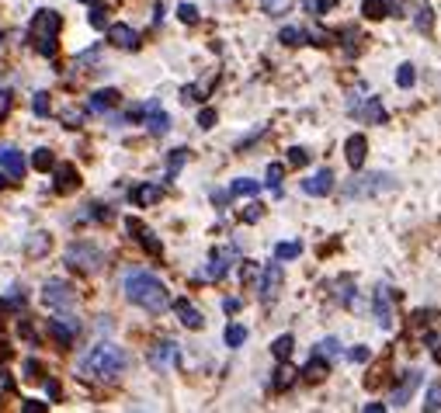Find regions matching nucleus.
I'll list each match as a JSON object with an SVG mask.
<instances>
[{
  "instance_id": "f257e3e1",
  "label": "nucleus",
  "mask_w": 441,
  "mask_h": 413,
  "mask_svg": "<svg viewBox=\"0 0 441 413\" xmlns=\"http://www.w3.org/2000/svg\"><path fill=\"white\" fill-rule=\"evenodd\" d=\"M126 299L132 306H143L146 312H163L171 306V295H167L163 282L150 271H132L126 278Z\"/></svg>"
},
{
  "instance_id": "f03ea898",
  "label": "nucleus",
  "mask_w": 441,
  "mask_h": 413,
  "mask_svg": "<svg viewBox=\"0 0 441 413\" xmlns=\"http://www.w3.org/2000/svg\"><path fill=\"white\" fill-rule=\"evenodd\" d=\"M126 364H129V355H126L118 344H98V347H91V355L83 358L80 372H83L87 379L111 382V379H118V375L126 372Z\"/></svg>"
},
{
  "instance_id": "7ed1b4c3",
  "label": "nucleus",
  "mask_w": 441,
  "mask_h": 413,
  "mask_svg": "<svg viewBox=\"0 0 441 413\" xmlns=\"http://www.w3.org/2000/svg\"><path fill=\"white\" fill-rule=\"evenodd\" d=\"M59 28H63V18L56 11H39L31 18V25H28V39L35 42V49L42 56H56V49H59V42H56Z\"/></svg>"
},
{
  "instance_id": "20e7f679",
  "label": "nucleus",
  "mask_w": 441,
  "mask_h": 413,
  "mask_svg": "<svg viewBox=\"0 0 441 413\" xmlns=\"http://www.w3.org/2000/svg\"><path fill=\"white\" fill-rule=\"evenodd\" d=\"M396 188V178L386 174V170H375V174H362L355 181H348L340 188L344 198H372V195H382V191H392Z\"/></svg>"
},
{
  "instance_id": "39448f33",
  "label": "nucleus",
  "mask_w": 441,
  "mask_h": 413,
  "mask_svg": "<svg viewBox=\"0 0 441 413\" xmlns=\"http://www.w3.org/2000/svg\"><path fill=\"white\" fill-rule=\"evenodd\" d=\"M66 264H70L74 271L91 275V271H98V267H101V250H98L94 243H87V240L70 243V247H66Z\"/></svg>"
},
{
  "instance_id": "423d86ee",
  "label": "nucleus",
  "mask_w": 441,
  "mask_h": 413,
  "mask_svg": "<svg viewBox=\"0 0 441 413\" xmlns=\"http://www.w3.org/2000/svg\"><path fill=\"white\" fill-rule=\"evenodd\" d=\"M282 285H285L282 264H268V267L260 271V285H258L260 302H275V299H278V292H282Z\"/></svg>"
},
{
  "instance_id": "0eeeda50",
  "label": "nucleus",
  "mask_w": 441,
  "mask_h": 413,
  "mask_svg": "<svg viewBox=\"0 0 441 413\" xmlns=\"http://www.w3.org/2000/svg\"><path fill=\"white\" fill-rule=\"evenodd\" d=\"M42 302L52 306V310H70V306L77 302V292H74L66 282H46V288H42Z\"/></svg>"
},
{
  "instance_id": "6e6552de",
  "label": "nucleus",
  "mask_w": 441,
  "mask_h": 413,
  "mask_svg": "<svg viewBox=\"0 0 441 413\" xmlns=\"http://www.w3.org/2000/svg\"><path fill=\"white\" fill-rule=\"evenodd\" d=\"M392 299H400V292H390V288H379L372 295V312L379 320L382 330H392Z\"/></svg>"
},
{
  "instance_id": "1a4fd4ad",
  "label": "nucleus",
  "mask_w": 441,
  "mask_h": 413,
  "mask_svg": "<svg viewBox=\"0 0 441 413\" xmlns=\"http://www.w3.org/2000/svg\"><path fill=\"white\" fill-rule=\"evenodd\" d=\"M233 258H236L233 247H216V250H212V258H208V267H206V278H208V282H219V278L230 271Z\"/></svg>"
},
{
  "instance_id": "9d476101",
  "label": "nucleus",
  "mask_w": 441,
  "mask_h": 413,
  "mask_svg": "<svg viewBox=\"0 0 441 413\" xmlns=\"http://www.w3.org/2000/svg\"><path fill=\"white\" fill-rule=\"evenodd\" d=\"M417 386H420V372H414V368H410V372L400 379V386H392L390 407H396V410H400V407H407V403H410V396L417 392Z\"/></svg>"
},
{
  "instance_id": "9b49d317",
  "label": "nucleus",
  "mask_w": 441,
  "mask_h": 413,
  "mask_svg": "<svg viewBox=\"0 0 441 413\" xmlns=\"http://www.w3.org/2000/svg\"><path fill=\"white\" fill-rule=\"evenodd\" d=\"M143 122H146V129L153 132V136H163V132L171 129V115H167V111H160V104H156V101L143 104Z\"/></svg>"
},
{
  "instance_id": "f8f14e48",
  "label": "nucleus",
  "mask_w": 441,
  "mask_h": 413,
  "mask_svg": "<svg viewBox=\"0 0 441 413\" xmlns=\"http://www.w3.org/2000/svg\"><path fill=\"white\" fill-rule=\"evenodd\" d=\"M108 42H111L115 49L132 52V49H139V31L129 25H111L108 28Z\"/></svg>"
},
{
  "instance_id": "ddd939ff",
  "label": "nucleus",
  "mask_w": 441,
  "mask_h": 413,
  "mask_svg": "<svg viewBox=\"0 0 441 413\" xmlns=\"http://www.w3.org/2000/svg\"><path fill=\"white\" fill-rule=\"evenodd\" d=\"M77 320H49V337L59 344V347H74L77 340Z\"/></svg>"
},
{
  "instance_id": "4468645a",
  "label": "nucleus",
  "mask_w": 441,
  "mask_h": 413,
  "mask_svg": "<svg viewBox=\"0 0 441 413\" xmlns=\"http://www.w3.org/2000/svg\"><path fill=\"white\" fill-rule=\"evenodd\" d=\"M344 156H348V163H351L355 170H362V167H365V156H368V139H365L362 132L348 136V143H344Z\"/></svg>"
},
{
  "instance_id": "2eb2a0df",
  "label": "nucleus",
  "mask_w": 441,
  "mask_h": 413,
  "mask_svg": "<svg viewBox=\"0 0 441 413\" xmlns=\"http://www.w3.org/2000/svg\"><path fill=\"white\" fill-rule=\"evenodd\" d=\"M0 167H4L11 178H18V181L25 178V170H28L21 150H14V146H0Z\"/></svg>"
},
{
  "instance_id": "dca6fc26",
  "label": "nucleus",
  "mask_w": 441,
  "mask_h": 413,
  "mask_svg": "<svg viewBox=\"0 0 441 413\" xmlns=\"http://www.w3.org/2000/svg\"><path fill=\"white\" fill-rule=\"evenodd\" d=\"M303 191H306V195H313V198L330 195V191H334V174H330L327 167H323V170H316L313 178H306V181H303Z\"/></svg>"
},
{
  "instance_id": "f3484780",
  "label": "nucleus",
  "mask_w": 441,
  "mask_h": 413,
  "mask_svg": "<svg viewBox=\"0 0 441 413\" xmlns=\"http://www.w3.org/2000/svg\"><path fill=\"white\" fill-rule=\"evenodd\" d=\"M150 364L160 368V372H163V368H174V364H178V344H174V340H160L153 351H150Z\"/></svg>"
},
{
  "instance_id": "a211bd4d",
  "label": "nucleus",
  "mask_w": 441,
  "mask_h": 413,
  "mask_svg": "<svg viewBox=\"0 0 441 413\" xmlns=\"http://www.w3.org/2000/svg\"><path fill=\"white\" fill-rule=\"evenodd\" d=\"M126 230L132 233V236H136V240H139V243H143V247H146V250H150V254H160V250H163V247H160V240H156L153 233L146 230V226H143V223H139V219H126Z\"/></svg>"
},
{
  "instance_id": "6ab92c4d",
  "label": "nucleus",
  "mask_w": 441,
  "mask_h": 413,
  "mask_svg": "<svg viewBox=\"0 0 441 413\" xmlns=\"http://www.w3.org/2000/svg\"><path fill=\"white\" fill-rule=\"evenodd\" d=\"M77 184H80V174H77V167H70V163H63V167H56V191L59 195H70V191H77Z\"/></svg>"
},
{
  "instance_id": "aec40b11",
  "label": "nucleus",
  "mask_w": 441,
  "mask_h": 413,
  "mask_svg": "<svg viewBox=\"0 0 441 413\" xmlns=\"http://www.w3.org/2000/svg\"><path fill=\"white\" fill-rule=\"evenodd\" d=\"M174 312H178V320H181L188 330H202V323H206V320H202V312L195 310L188 299H178V302H174Z\"/></svg>"
},
{
  "instance_id": "412c9836",
  "label": "nucleus",
  "mask_w": 441,
  "mask_h": 413,
  "mask_svg": "<svg viewBox=\"0 0 441 413\" xmlns=\"http://www.w3.org/2000/svg\"><path fill=\"white\" fill-rule=\"evenodd\" d=\"M358 115H362L368 126H386V118H390L379 98H365V108H358Z\"/></svg>"
},
{
  "instance_id": "4be33fe9",
  "label": "nucleus",
  "mask_w": 441,
  "mask_h": 413,
  "mask_svg": "<svg viewBox=\"0 0 441 413\" xmlns=\"http://www.w3.org/2000/svg\"><path fill=\"white\" fill-rule=\"evenodd\" d=\"M160 198H163V188H160V184H139V188H132V202L139 208L156 205Z\"/></svg>"
},
{
  "instance_id": "5701e85b",
  "label": "nucleus",
  "mask_w": 441,
  "mask_h": 413,
  "mask_svg": "<svg viewBox=\"0 0 441 413\" xmlns=\"http://www.w3.org/2000/svg\"><path fill=\"white\" fill-rule=\"evenodd\" d=\"M299 375H303L306 382H323V379L330 375V362H327V358H320V355H313L310 364H306Z\"/></svg>"
},
{
  "instance_id": "b1692460",
  "label": "nucleus",
  "mask_w": 441,
  "mask_h": 413,
  "mask_svg": "<svg viewBox=\"0 0 441 413\" xmlns=\"http://www.w3.org/2000/svg\"><path fill=\"white\" fill-rule=\"evenodd\" d=\"M362 14L368 21H382L392 14V4L390 0H362Z\"/></svg>"
},
{
  "instance_id": "393cba45",
  "label": "nucleus",
  "mask_w": 441,
  "mask_h": 413,
  "mask_svg": "<svg viewBox=\"0 0 441 413\" xmlns=\"http://www.w3.org/2000/svg\"><path fill=\"white\" fill-rule=\"evenodd\" d=\"M115 104H118V91L108 87V91H94L87 108H91V111H108V108H115Z\"/></svg>"
},
{
  "instance_id": "a878e982",
  "label": "nucleus",
  "mask_w": 441,
  "mask_h": 413,
  "mask_svg": "<svg viewBox=\"0 0 441 413\" xmlns=\"http://www.w3.org/2000/svg\"><path fill=\"white\" fill-rule=\"evenodd\" d=\"M295 375H299V372H295L288 362H282V364H278V372H275V379H271V386L282 392V389H288L292 382H295Z\"/></svg>"
},
{
  "instance_id": "bb28decb",
  "label": "nucleus",
  "mask_w": 441,
  "mask_h": 413,
  "mask_svg": "<svg viewBox=\"0 0 441 413\" xmlns=\"http://www.w3.org/2000/svg\"><path fill=\"white\" fill-rule=\"evenodd\" d=\"M313 355H320V358H340L344 355V347H340V340H334V337H327V340H320L316 347H313Z\"/></svg>"
},
{
  "instance_id": "cd10ccee",
  "label": "nucleus",
  "mask_w": 441,
  "mask_h": 413,
  "mask_svg": "<svg viewBox=\"0 0 441 413\" xmlns=\"http://www.w3.org/2000/svg\"><path fill=\"white\" fill-rule=\"evenodd\" d=\"M49 233H31V240H28V258H42V254H49Z\"/></svg>"
},
{
  "instance_id": "c85d7f7f",
  "label": "nucleus",
  "mask_w": 441,
  "mask_h": 413,
  "mask_svg": "<svg viewBox=\"0 0 441 413\" xmlns=\"http://www.w3.org/2000/svg\"><path fill=\"white\" fill-rule=\"evenodd\" d=\"M292 347H295V340H292V334H282L275 344H271V355L278 358V362H288V355H292Z\"/></svg>"
},
{
  "instance_id": "c756f323",
  "label": "nucleus",
  "mask_w": 441,
  "mask_h": 413,
  "mask_svg": "<svg viewBox=\"0 0 441 413\" xmlns=\"http://www.w3.org/2000/svg\"><path fill=\"white\" fill-rule=\"evenodd\" d=\"M31 167H35V170H42V174H46V170H52V167H56V156H52V150H46V146H42V150H35V156H31Z\"/></svg>"
},
{
  "instance_id": "7c9ffc66",
  "label": "nucleus",
  "mask_w": 441,
  "mask_h": 413,
  "mask_svg": "<svg viewBox=\"0 0 441 413\" xmlns=\"http://www.w3.org/2000/svg\"><path fill=\"white\" fill-rule=\"evenodd\" d=\"M278 39H282V42H285V46H306V31H303V28H282V31H278Z\"/></svg>"
},
{
  "instance_id": "2f4dec72",
  "label": "nucleus",
  "mask_w": 441,
  "mask_h": 413,
  "mask_svg": "<svg viewBox=\"0 0 441 413\" xmlns=\"http://www.w3.org/2000/svg\"><path fill=\"white\" fill-rule=\"evenodd\" d=\"M303 254V243H278L275 247V260H295Z\"/></svg>"
},
{
  "instance_id": "473e14b6",
  "label": "nucleus",
  "mask_w": 441,
  "mask_h": 413,
  "mask_svg": "<svg viewBox=\"0 0 441 413\" xmlns=\"http://www.w3.org/2000/svg\"><path fill=\"white\" fill-rule=\"evenodd\" d=\"M184 160H188V150H174V153H171V160H167V181L178 178V170H181Z\"/></svg>"
},
{
  "instance_id": "72a5a7b5",
  "label": "nucleus",
  "mask_w": 441,
  "mask_h": 413,
  "mask_svg": "<svg viewBox=\"0 0 441 413\" xmlns=\"http://www.w3.org/2000/svg\"><path fill=\"white\" fill-rule=\"evenodd\" d=\"M282 174H285L282 163H271V167H268V188H271L275 195H282Z\"/></svg>"
},
{
  "instance_id": "f704fd0d",
  "label": "nucleus",
  "mask_w": 441,
  "mask_h": 413,
  "mask_svg": "<svg viewBox=\"0 0 441 413\" xmlns=\"http://www.w3.org/2000/svg\"><path fill=\"white\" fill-rule=\"evenodd\" d=\"M414 80H417V73H414V66H410V63H403V66L396 70V83H400L403 91H410V87H414Z\"/></svg>"
},
{
  "instance_id": "c9c22d12",
  "label": "nucleus",
  "mask_w": 441,
  "mask_h": 413,
  "mask_svg": "<svg viewBox=\"0 0 441 413\" xmlns=\"http://www.w3.org/2000/svg\"><path fill=\"white\" fill-rule=\"evenodd\" d=\"M260 184L250 181V178H240V181H233V188H230V195H258Z\"/></svg>"
},
{
  "instance_id": "e433bc0d",
  "label": "nucleus",
  "mask_w": 441,
  "mask_h": 413,
  "mask_svg": "<svg viewBox=\"0 0 441 413\" xmlns=\"http://www.w3.org/2000/svg\"><path fill=\"white\" fill-rule=\"evenodd\" d=\"M424 410H431V413L441 410V382H435V386L427 389V396H424Z\"/></svg>"
},
{
  "instance_id": "4c0bfd02",
  "label": "nucleus",
  "mask_w": 441,
  "mask_h": 413,
  "mask_svg": "<svg viewBox=\"0 0 441 413\" xmlns=\"http://www.w3.org/2000/svg\"><path fill=\"white\" fill-rule=\"evenodd\" d=\"M243 340H247V327H240V323L226 327V344H230V347H240Z\"/></svg>"
},
{
  "instance_id": "58836bf2",
  "label": "nucleus",
  "mask_w": 441,
  "mask_h": 413,
  "mask_svg": "<svg viewBox=\"0 0 441 413\" xmlns=\"http://www.w3.org/2000/svg\"><path fill=\"white\" fill-rule=\"evenodd\" d=\"M288 163H292V167H306V163H310V150L292 146V150H288Z\"/></svg>"
},
{
  "instance_id": "ea45409f",
  "label": "nucleus",
  "mask_w": 441,
  "mask_h": 413,
  "mask_svg": "<svg viewBox=\"0 0 441 413\" xmlns=\"http://www.w3.org/2000/svg\"><path fill=\"white\" fill-rule=\"evenodd\" d=\"M260 7H264L268 14H285L288 7H292V0H260Z\"/></svg>"
},
{
  "instance_id": "a19ab883",
  "label": "nucleus",
  "mask_w": 441,
  "mask_h": 413,
  "mask_svg": "<svg viewBox=\"0 0 441 413\" xmlns=\"http://www.w3.org/2000/svg\"><path fill=\"white\" fill-rule=\"evenodd\" d=\"M338 299L344 302V306H351V302H355V292H351V278H340V282H338Z\"/></svg>"
},
{
  "instance_id": "79ce46f5",
  "label": "nucleus",
  "mask_w": 441,
  "mask_h": 413,
  "mask_svg": "<svg viewBox=\"0 0 441 413\" xmlns=\"http://www.w3.org/2000/svg\"><path fill=\"white\" fill-rule=\"evenodd\" d=\"M306 7H310V14H327L338 7V0H306Z\"/></svg>"
},
{
  "instance_id": "37998d69",
  "label": "nucleus",
  "mask_w": 441,
  "mask_h": 413,
  "mask_svg": "<svg viewBox=\"0 0 441 413\" xmlns=\"http://www.w3.org/2000/svg\"><path fill=\"white\" fill-rule=\"evenodd\" d=\"M31 108H35V115H39V118H46V115H49V94H46V91H39V94H35V101H31Z\"/></svg>"
},
{
  "instance_id": "c03bdc74",
  "label": "nucleus",
  "mask_w": 441,
  "mask_h": 413,
  "mask_svg": "<svg viewBox=\"0 0 441 413\" xmlns=\"http://www.w3.org/2000/svg\"><path fill=\"white\" fill-rule=\"evenodd\" d=\"M431 25H435V11H431V7H420V11H417V28L427 31Z\"/></svg>"
},
{
  "instance_id": "a18cd8bd",
  "label": "nucleus",
  "mask_w": 441,
  "mask_h": 413,
  "mask_svg": "<svg viewBox=\"0 0 441 413\" xmlns=\"http://www.w3.org/2000/svg\"><path fill=\"white\" fill-rule=\"evenodd\" d=\"M178 18H181L184 25H198V11H195L191 4H181V7H178Z\"/></svg>"
},
{
  "instance_id": "49530a36",
  "label": "nucleus",
  "mask_w": 441,
  "mask_h": 413,
  "mask_svg": "<svg viewBox=\"0 0 441 413\" xmlns=\"http://www.w3.org/2000/svg\"><path fill=\"white\" fill-rule=\"evenodd\" d=\"M80 122H83V111H77V108L63 111V126H66V129H77Z\"/></svg>"
},
{
  "instance_id": "de8ad7c7",
  "label": "nucleus",
  "mask_w": 441,
  "mask_h": 413,
  "mask_svg": "<svg viewBox=\"0 0 441 413\" xmlns=\"http://www.w3.org/2000/svg\"><path fill=\"white\" fill-rule=\"evenodd\" d=\"M198 126H202V129H212V126H216V111H212V108H202V111H198Z\"/></svg>"
},
{
  "instance_id": "09e8293b",
  "label": "nucleus",
  "mask_w": 441,
  "mask_h": 413,
  "mask_svg": "<svg viewBox=\"0 0 441 413\" xmlns=\"http://www.w3.org/2000/svg\"><path fill=\"white\" fill-rule=\"evenodd\" d=\"M260 215H264V208H260L258 202H254V205H247V212H243V215H240V219H243V223H258Z\"/></svg>"
},
{
  "instance_id": "8fccbe9b",
  "label": "nucleus",
  "mask_w": 441,
  "mask_h": 413,
  "mask_svg": "<svg viewBox=\"0 0 441 413\" xmlns=\"http://www.w3.org/2000/svg\"><path fill=\"white\" fill-rule=\"evenodd\" d=\"M91 7H94V4H91ZM104 21H108V11H104V7H94V11H91V25L104 28Z\"/></svg>"
},
{
  "instance_id": "3c124183",
  "label": "nucleus",
  "mask_w": 441,
  "mask_h": 413,
  "mask_svg": "<svg viewBox=\"0 0 441 413\" xmlns=\"http://www.w3.org/2000/svg\"><path fill=\"white\" fill-rule=\"evenodd\" d=\"M49 410V403H42V399H28L25 403V413H46Z\"/></svg>"
},
{
  "instance_id": "603ef678",
  "label": "nucleus",
  "mask_w": 441,
  "mask_h": 413,
  "mask_svg": "<svg viewBox=\"0 0 441 413\" xmlns=\"http://www.w3.org/2000/svg\"><path fill=\"white\" fill-rule=\"evenodd\" d=\"M254 275H258V267H254V260H243V267H240V278H243V282H250Z\"/></svg>"
},
{
  "instance_id": "864d4df0",
  "label": "nucleus",
  "mask_w": 441,
  "mask_h": 413,
  "mask_svg": "<svg viewBox=\"0 0 441 413\" xmlns=\"http://www.w3.org/2000/svg\"><path fill=\"white\" fill-rule=\"evenodd\" d=\"M368 358H372V351H368V347H355V351H351V362H368Z\"/></svg>"
},
{
  "instance_id": "5fc2aeb1",
  "label": "nucleus",
  "mask_w": 441,
  "mask_h": 413,
  "mask_svg": "<svg viewBox=\"0 0 441 413\" xmlns=\"http://www.w3.org/2000/svg\"><path fill=\"white\" fill-rule=\"evenodd\" d=\"M11 111V91H0V118Z\"/></svg>"
},
{
  "instance_id": "6e6d98bb",
  "label": "nucleus",
  "mask_w": 441,
  "mask_h": 413,
  "mask_svg": "<svg viewBox=\"0 0 441 413\" xmlns=\"http://www.w3.org/2000/svg\"><path fill=\"white\" fill-rule=\"evenodd\" d=\"M25 372H28L25 379H31V382H35V379H39V362H31V358H28V362H25Z\"/></svg>"
},
{
  "instance_id": "4d7b16f0",
  "label": "nucleus",
  "mask_w": 441,
  "mask_h": 413,
  "mask_svg": "<svg viewBox=\"0 0 441 413\" xmlns=\"http://www.w3.org/2000/svg\"><path fill=\"white\" fill-rule=\"evenodd\" d=\"M386 410V403H365V413H382Z\"/></svg>"
},
{
  "instance_id": "13d9d810",
  "label": "nucleus",
  "mask_w": 441,
  "mask_h": 413,
  "mask_svg": "<svg viewBox=\"0 0 441 413\" xmlns=\"http://www.w3.org/2000/svg\"><path fill=\"white\" fill-rule=\"evenodd\" d=\"M223 310H226V312H236V310H240V299H226V302H223Z\"/></svg>"
},
{
  "instance_id": "bf43d9fd",
  "label": "nucleus",
  "mask_w": 441,
  "mask_h": 413,
  "mask_svg": "<svg viewBox=\"0 0 441 413\" xmlns=\"http://www.w3.org/2000/svg\"><path fill=\"white\" fill-rule=\"evenodd\" d=\"M46 389H49L52 399H59V386H56V382H46Z\"/></svg>"
},
{
  "instance_id": "052dcab7",
  "label": "nucleus",
  "mask_w": 441,
  "mask_h": 413,
  "mask_svg": "<svg viewBox=\"0 0 441 413\" xmlns=\"http://www.w3.org/2000/svg\"><path fill=\"white\" fill-rule=\"evenodd\" d=\"M435 362L441 364V340H438V344H435Z\"/></svg>"
},
{
  "instance_id": "680f3d73",
  "label": "nucleus",
  "mask_w": 441,
  "mask_h": 413,
  "mask_svg": "<svg viewBox=\"0 0 441 413\" xmlns=\"http://www.w3.org/2000/svg\"><path fill=\"white\" fill-rule=\"evenodd\" d=\"M4 188H7V178H4V174H0V191H4Z\"/></svg>"
},
{
  "instance_id": "e2e57ef3",
  "label": "nucleus",
  "mask_w": 441,
  "mask_h": 413,
  "mask_svg": "<svg viewBox=\"0 0 441 413\" xmlns=\"http://www.w3.org/2000/svg\"><path fill=\"white\" fill-rule=\"evenodd\" d=\"M80 4H98V0H80Z\"/></svg>"
}]
</instances>
